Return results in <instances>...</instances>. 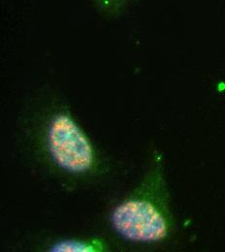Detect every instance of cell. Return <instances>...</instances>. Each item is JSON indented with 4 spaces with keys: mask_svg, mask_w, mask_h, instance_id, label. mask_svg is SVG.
I'll use <instances>...</instances> for the list:
<instances>
[{
    "mask_svg": "<svg viewBox=\"0 0 225 252\" xmlns=\"http://www.w3.org/2000/svg\"><path fill=\"white\" fill-rule=\"evenodd\" d=\"M111 224L123 238L135 243H158L167 238L172 220L161 172L155 169L111 216Z\"/></svg>",
    "mask_w": 225,
    "mask_h": 252,
    "instance_id": "obj_1",
    "label": "cell"
},
{
    "mask_svg": "<svg viewBox=\"0 0 225 252\" xmlns=\"http://www.w3.org/2000/svg\"><path fill=\"white\" fill-rule=\"evenodd\" d=\"M47 132V148L51 158L62 169L84 174L94 169L96 157L94 147L71 116L59 110L53 114Z\"/></svg>",
    "mask_w": 225,
    "mask_h": 252,
    "instance_id": "obj_2",
    "label": "cell"
},
{
    "mask_svg": "<svg viewBox=\"0 0 225 252\" xmlns=\"http://www.w3.org/2000/svg\"><path fill=\"white\" fill-rule=\"evenodd\" d=\"M97 12L106 19L123 16L137 0H90Z\"/></svg>",
    "mask_w": 225,
    "mask_h": 252,
    "instance_id": "obj_3",
    "label": "cell"
},
{
    "mask_svg": "<svg viewBox=\"0 0 225 252\" xmlns=\"http://www.w3.org/2000/svg\"><path fill=\"white\" fill-rule=\"evenodd\" d=\"M104 248V245L100 241L65 240L53 245L50 251L55 252H103Z\"/></svg>",
    "mask_w": 225,
    "mask_h": 252,
    "instance_id": "obj_4",
    "label": "cell"
}]
</instances>
